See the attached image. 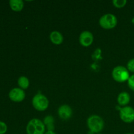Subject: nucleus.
Masks as SVG:
<instances>
[{
  "label": "nucleus",
  "mask_w": 134,
  "mask_h": 134,
  "mask_svg": "<svg viewBox=\"0 0 134 134\" xmlns=\"http://www.w3.org/2000/svg\"><path fill=\"white\" fill-rule=\"evenodd\" d=\"M50 40L53 44L59 45L63 43L64 37L60 31H53L50 34Z\"/></svg>",
  "instance_id": "nucleus-10"
},
{
  "label": "nucleus",
  "mask_w": 134,
  "mask_h": 134,
  "mask_svg": "<svg viewBox=\"0 0 134 134\" xmlns=\"http://www.w3.org/2000/svg\"><path fill=\"white\" fill-rule=\"evenodd\" d=\"M101 27L105 30H111L116 27L117 24V18L114 14L108 13L102 16L99 20Z\"/></svg>",
  "instance_id": "nucleus-4"
},
{
  "label": "nucleus",
  "mask_w": 134,
  "mask_h": 134,
  "mask_svg": "<svg viewBox=\"0 0 134 134\" xmlns=\"http://www.w3.org/2000/svg\"><path fill=\"white\" fill-rule=\"evenodd\" d=\"M44 134H56L54 131H47V132H45Z\"/></svg>",
  "instance_id": "nucleus-19"
},
{
  "label": "nucleus",
  "mask_w": 134,
  "mask_h": 134,
  "mask_svg": "<svg viewBox=\"0 0 134 134\" xmlns=\"http://www.w3.org/2000/svg\"><path fill=\"white\" fill-rule=\"evenodd\" d=\"M18 84L20 88H22V90H26V89H27L29 87L30 81H29V79L26 77L21 76V77L18 78Z\"/></svg>",
  "instance_id": "nucleus-14"
},
{
  "label": "nucleus",
  "mask_w": 134,
  "mask_h": 134,
  "mask_svg": "<svg viewBox=\"0 0 134 134\" xmlns=\"http://www.w3.org/2000/svg\"><path fill=\"white\" fill-rule=\"evenodd\" d=\"M97 134H102V133H97Z\"/></svg>",
  "instance_id": "nucleus-22"
},
{
  "label": "nucleus",
  "mask_w": 134,
  "mask_h": 134,
  "mask_svg": "<svg viewBox=\"0 0 134 134\" xmlns=\"http://www.w3.org/2000/svg\"><path fill=\"white\" fill-rule=\"evenodd\" d=\"M94 41V35L90 31H84L79 36V42L82 46L85 47H89Z\"/></svg>",
  "instance_id": "nucleus-8"
},
{
  "label": "nucleus",
  "mask_w": 134,
  "mask_h": 134,
  "mask_svg": "<svg viewBox=\"0 0 134 134\" xmlns=\"http://www.w3.org/2000/svg\"><path fill=\"white\" fill-rule=\"evenodd\" d=\"M112 77L118 82H124L128 81L130 78L129 71L126 68L122 65L115 67L112 71Z\"/></svg>",
  "instance_id": "nucleus-3"
},
{
  "label": "nucleus",
  "mask_w": 134,
  "mask_h": 134,
  "mask_svg": "<svg viewBox=\"0 0 134 134\" xmlns=\"http://www.w3.org/2000/svg\"><path fill=\"white\" fill-rule=\"evenodd\" d=\"M132 23H133V24H134V18H132Z\"/></svg>",
  "instance_id": "nucleus-20"
},
{
  "label": "nucleus",
  "mask_w": 134,
  "mask_h": 134,
  "mask_svg": "<svg viewBox=\"0 0 134 134\" xmlns=\"http://www.w3.org/2000/svg\"><path fill=\"white\" fill-rule=\"evenodd\" d=\"M9 97L13 102H21L26 98V94L20 88H14L9 92Z\"/></svg>",
  "instance_id": "nucleus-7"
},
{
  "label": "nucleus",
  "mask_w": 134,
  "mask_h": 134,
  "mask_svg": "<svg viewBox=\"0 0 134 134\" xmlns=\"http://www.w3.org/2000/svg\"><path fill=\"white\" fill-rule=\"evenodd\" d=\"M127 1L126 0H113V4L114 6L116 8H122L126 5Z\"/></svg>",
  "instance_id": "nucleus-15"
},
{
  "label": "nucleus",
  "mask_w": 134,
  "mask_h": 134,
  "mask_svg": "<svg viewBox=\"0 0 134 134\" xmlns=\"http://www.w3.org/2000/svg\"><path fill=\"white\" fill-rule=\"evenodd\" d=\"M72 109L68 105H62L58 109L59 117L62 120H68L72 116Z\"/></svg>",
  "instance_id": "nucleus-9"
},
{
  "label": "nucleus",
  "mask_w": 134,
  "mask_h": 134,
  "mask_svg": "<svg viewBox=\"0 0 134 134\" xmlns=\"http://www.w3.org/2000/svg\"><path fill=\"white\" fill-rule=\"evenodd\" d=\"M9 5L13 10L15 12H20L24 8V1L22 0H10Z\"/></svg>",
  "instance_id": "nucleus-12"
},
{
  "label": "nucleus",
  "mask_w": 134,
  "mask_h": 134,
  "mask_svg": "<svg viewBox=\"0 0 134 134\" xmlns=\"http://www.w3.org/2000/svg\"><path fill=\"white\" fill-rule=\"evenodd\" d=\"M104 125L103 119L98 115H91L87 119L88 128L93 133H100L104 128Z\"/></svg>",
  "instance_id": "nucleus-1"
},
{
  "label": "nucleus",
  "mask_w": 134,
  "mask_h": 134,
  "mask_svg": "<svg viewBox=\"0 0 134 134\" xmlns=\"http://www.w3.org/2000/svg\"><path fill=\"white\" fill-rule=\"evenodd\" d=\"M126 134H134V133H126Z\"/></svg>",
  "instance_id": "nucleus-21"
},
{
  "label": "nucleus",
  "mask_w": 134,
  "mask_h": 134,
  "mask_svg": "<svg viewBox=\"0 0 134 134\" xmlns=\"http://www.w3.org/2000/svg\"><path fill=\"white\" fill-rule=\"evenodd\" d=\"M128 85L131 90L134 91V74L131 75L128 80Z\"/></svg>",
  "instance_id": "nucleus-18"
},
{
  "label": "nucleus",
  "mask_w": 134,
  "mask_h": 134,
  "mask_svg": "<svg viewBox=\"0 0 134 134\" xmlns=\"http://www.w3.org/2000/svg\"><path fill=\"white\" fill-rule=\"evenodd\" d=\"M117 102L120 105L125 107L130 102V96L126 92H122L118 96Z\"/></svg>",
  "instance_id": "nucleus-11"
},
{
  "label": "nucleus",
  "mask_w": 134,
  "mask_h": 134,
  "mask_svg": "<svg viewBox=\"0 0 134 134\" xmlns=\"http://www.w3.org/2000/svg\"><path fill=\"white\" fill-rule=\"evenodd\" d=\"M54 119L52 116H50V115L44 118L43 123L45 125V126H47L48 131H54Z\"/></svg>",
  "instance_id": "nucleus-13"
},
{
  "label": "nucleus",
  "mask_w": 134,
  "mask_h": 134,
  "mask_svg": "<svg viewBox=\"0 0 134 134\" xmlns=\"http://www.w3.org/2000/svg\"><path fill=\"white\" fill-rule=\"evenodd\" d=\"M26 133L27 134H44L45 125L40 119H31L26 126Z\"/></svg>",
  "instance_id": "nucleus-2"
},
{
  "label": "nucleus",
  "mask_w": 134,
  "mask_h": 134,
  "mask_svg": "<svg viewBox=\"0 0 134 134\" xmlns=\"http://www.w3.org/2000/svg\"><path fill=\"white\" fill-rule=\"evenodd\" d=\"M120 118L126 123H132L134 121V109L130 106H125L120 109Z\"/></svg>",
  "instance_id": "nucleus-6"
},
{
  "label": "nucleus",
  "mask_w": 134,
  "mask_h": 134,
  "mask_svg": "<svg viewBox=\"0 0 134 134\" xmlns=\"http://www.w3.org/2000/svg\"><path fill=\"white\" fill-rule=\"evenodd\" d=\"M7 131V126L5 122L0 121V134H5Z\"/></svg>",
  "instance_id": "nucleus-17"
},
{
  "label": "nucleus",
  "mask_w": 134,
  "mask_h": 134,
  "mask_svg": "<svg viewBox=\"0 0 134 134\" xmlns=\"http://www.w3.org/2000/svg\"><path fill=\"white\" fill-rule=\"evenodd\" d=\"M32 105L37 111H44L48 108L49 102L45 96L42 94H37L33 98Z\"/></svg>",
  "instance_id": "nucleus-5"
},
{
  "label": "nucleus",
  "mask_w": 134,
  "mask_h": 134,
  "mask_svg": "<svg viewBox=\"0 0 134 134\" xmlns=\"http://www.w3.org/2000/svg\"><path fill=\"white\" fill-rule=\"evenodd\" d=\"M127 69L129 71L134 73V58L131 59L127 64Z\"/></svg>",
  "instance_id": "nucleus-16"
}]
</instances>
